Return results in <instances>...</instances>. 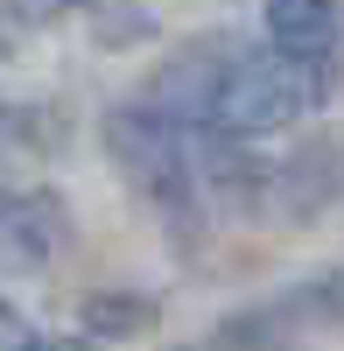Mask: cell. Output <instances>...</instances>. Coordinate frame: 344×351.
Listing matches in <instances>:
<instances>
[{
  "mask_svg": "<svg viewBox=\"0 0 344 351\" xmlns=\"http://www.w3.org/2000/svg\"><path fill=\"white\" fill-rule=\"evenodd\" d=\"M8 351H84L77 337H14Z\"/></svg>",
  "mask_w": 344,
  "mask_h": 351,
  "instance_id": "obj_10",
  "label": "cell"
},
{
  "mask_svg": "<svg viewBox=\"0 0 344 351\" xmlns=\"http://www.w3.org/2000/svg\"><path fill=\"white\" fill-rule=\"evenodd\" d=\"M148 99L190 127H225V134H274L323 106V77L295 64L288 49H253V43H190L155 71Z\"/></svg>",
  "mask_w": 344,
  "mask_h": 351,
  "instance_id": "obj_1",
  "label": "cell"
},
{
  "mask_svg": "<svg viewBox=\"0 0 344 351\" xmlns=\"http://www.w3.org/2000/svg\"><path fill=\"white\" fill-rule=\"evenodd\" d=\"M337 36H344V0H267V43L309 64L323 92L337 84Z\"/></svg>",
  "mask_w": 344,
  "mask_h": 351,
  "instance_id": "obj_5",
  "label": "cell"
},
{
  "mask_svg": "<svg viewBox=\"0 0 344 351\" xmlns=\"http://www.w3.org/2000/svg\"><path fill=\"white\" fill-rule=\"evenodd\" d=\"M337 197H344V141H309V148H295L288 162L267 169V218L309 225Z\"/></svg>",
  "mask_w": 344,
  "mask_h": 351,
  "instance_id": "obj_4",
  "label": "cell"
},
{
  "mask_svg": "<svg viewBox=\"0 0 344 351\" xmlns=\"http://www.w3.org/2000/svg\"><path fill=\"white\" fill-rule=\"evenodd\" d=\"M295 309L309 316V324H330V330H344V267L309 274V281L295 288Z\"/></svg>",
  "mask_w": 344,
  "mask_h": 351,
  "instance_id": "obj_8",
  "label": "cell"
},
{
  "mask_svg": "<svg viewBox=\"0 0 344 351\" xmlns=\"http://www.w3.org/2000/svg\"><path fill=\"white\" fill-rule=\"evenodd\" d=\"M309 316L295 309V295H281V302H260V309H239V316H225V324L211 337H197L183 351H288L302 337Z\"/></svg>",
  "mask_w": 344,
  "mask_h": 351,
  "instance_id": "obj_6",
  "label": "cell"
},
{
  "mask_svg": "<svg viewBox=\"0 0 344 351\" xmlns=\"http://www.w3.org/2000/svg\"><path fill=\"white\" fill-rule=\"evenodd\" d=\"M14 8L28 21H49V14H64V8H92V0H14Z\"/></svg>",
  "mask_w": 344,
  "mask_h": 351,
  "instance_id": "obj_9",
  "label": "cell"
},
{
  "mask_svg": "<svg viewBox=\"0 0 344 351\" xmlns=\"http://www.w3.org/2000/svg\"><path fill=\"white\" fill-rule=\"evenodd\" d=\"M0 324H14V316H8V302H0Z\"/></svg>",
  "mask_w": 344,
  "mask_h": 351,
  "instance_id": "obj_11",
  "label": "cell"
},
{
  "mask_svg": "<svg viewBox=\"0 0 344 351\" xmlns=\"http://www.w3.org/2000/svg\"><path fill=\"white\" fill-rule=\"evenodd\" d=\"M77 324L92 337H140V330H155V302L148 295H84Z\"/></svg>",
  "mask_w": 344,
  "mask_h": 351,
  "instance_id": "obj_7",
  "label": "cell"
},
{
  "mask_svg": "<svg viewBox=\"0 0 344 351\" xmlns=\"http://www.w3.org/2000/svg\"><path fill=\"white\" fill-rule=\"evenodd\" d=\"M106 148L120 162V176L140 190V204L169 225V232H197L211 211L204 176H197V127L162 112L155 99L112 106L106 112Z\"/></svg>",
  "mask_w": 344,
  "mask_h": 351,
  "instance_id": "obj_2",
  "label": "cell"
},
{
  "mask_svg": "<svg viewBox=\"0 0 344 351\" xmlns=\"http://www.w3.org/2000/svg\"><path fill=\"white\" fill-rule=\"evenodd\" d=\"M71 246V211L49 190H0V274H42Z\"/></svg>",
  "mask_w": 344,
  "mask_h": 351,
  "instance_id": "obj_3",
  "label": "cell"
}]
</instances>
